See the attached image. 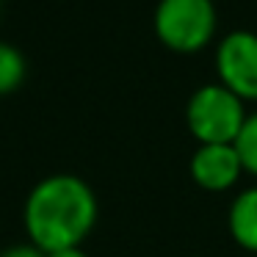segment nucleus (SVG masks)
Listing matches in <instances>:
<instances>
[{"label":"nucleus","instance_id":"f03ea898","mask_svg":"<svg viewBox=\"0 0 257 257\" xmlns=\"http://www.w3.org/2000/svg\"><path fill=\"white\" fill-rule=\"evenodd\" d=\"M246 113V102L213 80L191 91L185 102V127L196 144H235Z\"/></svg>","mask_w":257,"mask_h":257},{"label":"nucleus","instance_id":"423d86ee","mask_svg":"<svg viewBox=\"0 0 257 257\" xmlns=\"http://www.w3.org/2000/svg\"><path fill=\"white\" fill-rule=\"evenodd\" d=\"M227 229L238 249L257 254V183L232 196L227 207Z\"/></svg>","mask_w":257,"mask_h":257},{"label":"nucleus","instance_id":"f257e3e1","mask_svg":"<svg viewBox=\"0 0 257 257\" xmlns=\"http://www.w3.org/2000/svg\"><path fill=\"white\" fill-rule=\"evenodd\" d=\"M100 216L97 194L83 177L69 172L47 174L28 191L23 205V224L28 243L39 251L83 246Z\"/></svg>","mask_w":257,"mask_h":257},{"label":"nucleus","instance_id":"7ed1b4c3","mask_svg":"<svg viewBox=\"0 0 257 257\" xmlns=\"http://www.w3.org/2000/svg\"><path fill=\"white\" fill-rule=\"evenodd\" d=\"M213 0H158L152 28L163 47L174 53H199L216 36Z\"/></svg>","mask_w":257,"mask_h":257},{"label":"nucleus","instance_id":"6e6552de","mask_svg":"<svg viewBox=\"0 0 257 257\" xmlns=\"http://www.w3.org/2000/svg\"><path fill=\"white\" fill-rule=\"evenodd\" d=\"M235 152L243 163L246 177L257 180V108L246 113V122L240 127L238 139H235Z\"/></svg>","mask_w":257,"mask_h":257},{"label":"nucleus","instance_id":"9d476101","mask_svg":"<svg viewBox=\"0 0 257 257\" xmlns=\"http://www.w3.org/2000/svg\"><path fill=\"white\" fill-rule=\"evenodd\" d=\"M45 257H89L83 251V246H75V249H61V251H50V254Z\"/></svg>","mask_w":257,"mask_h":257},{"label":"nucleus","instance_id":"20e7f679","mask_svg":"<svg viewBox=\"0 0 257 257\" xmlns=\"http://www.w3.org/2000/svg\"><path fill=\"white\" fill-rule=\"evenodd\" d=\"M216 78L243 102H257V34L229 31L216 45Z\"/></svg>","mask_w":257,"mask_h":257},{"label":"nucleus","instance_id":"0eeeda50","mask_svg":"<svg viewBox=\"0 0 257 257\" xmlns=\"http://www.w3.org/2000/svg\"><path fill=\"white\" fill-rule=\"evenodd\" d=\"M25 72H28L25 56L14 45L0 39V97L17 91L25 80Z\"/></svg>","mask_w":257,"mask_h":257},{"label":"nucleus","instance_id":"1a4fd4ad","mask_svg":"<svg viewBox=\"0 0 257 257\" xmlns=\"http://www.w3.org/2000/svg\"><path fill=\"white\" fill-rule=\"evenodd\" d=\"M0 257H45V251H39L34 243H14L0 251Z\"/></svg>","mask_w":257,"mask_h":257},{"label":"nucleus","instance_id":"39448f33","mask_svg":"<svg viewBox=\"0 0 257 257\" xmlns=\"http://www.w3.org/2000/svg\"><path fill=\"white\" fill-rule=\"evenodd\" d=\"M191 183L207 194H227L246 177L235 144H196L188 158Z\"/></svg>","mask_w":257,"mask_h":257}]
</instances>
